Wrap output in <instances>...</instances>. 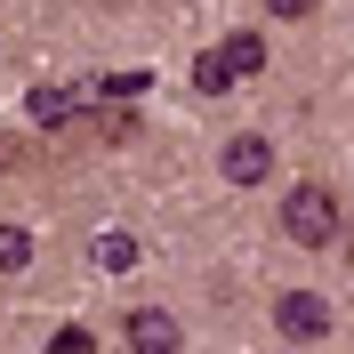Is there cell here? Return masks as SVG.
<instances>
[{"mask_svg": "<svg viewBox=\"0 0 354 354\" xmlns=\"http://www.w3.org/2000/svg\"><path fill=\"white\" fill-rule=\"evenodd\" d=\"M338 225H346V209H338L330 185H290V201H282V234H290L298 250H330Z\"/></svg>", "mask_w": 354, "mask_h": 354, "instance_id": "6da1fadb", "label": "cell"}, {"mask_svg": "<svg viewBox=\"0 0 354 354\" xmlns=\"http://www.w3.org/2000/svg\"><path fill=\"white\" fill-rule=\"evenodd\" d=\"M274 330H282L290 346H322V338L338 330V322H330V298H314V290H282V298H274Z\"/></svg>", "mask_w": 354, "mask_h": 354, "instance_id": "7a4b0ae2", "label": "cell"}, {"mask_svg": "<svg viewBox=\"0 0 354 354\" xmlns=\"http://www.w3.org/2000/svg\"><path fill=\"white\" fill-rule=\"evenodd\" d=\"M225 177H234V185H266V177H274V145H266L258 129L225 137Z\"/></svg>", "mask_w": 354, "mask_h": 354, "instance_id": "3957f363", "label": "cell"}, {"mask_svg": "<svg viewBox=\"0 0 354 354\" xmlns=\"http://www.w3.org/2000/svg\"><path fill=\"white\" fill-rule=\"evenodd\" d=\"M121 330H129V354H177V346H185V330H177V314H161V306L129 314Z\"/></svg>", "mask_w": 354, "mask_h": 354, "instance_id": "277c9868", "label": "cell"}, {"mask_svg": "<svg viewBox=\"0 0 354 354\" xmlns=\"http://www.w3.org/2000/svg\"><path fill=\"white\" fill-rule=\"evenodd\" d=\"M218 57H225V73H234V81H250V73H266V41H258V32H234V41L218 48Z\"/></svg>", "mask_w": 354, "mask_h": 354, "instance_id": "5b68a950", "label": "cell"}, {"mask_svg": "<svg viewBox=\"0 0 354 354\" xmlns=\"http://www.w3.org/2000/svg\"><path fill=\"white\" fill-rule=\"evenodd\" d=\"M88 258H97V274H129V266H137V242H129V234H97Z\"/></svg>", "mask_w": 354, "mask_h": 354, "instance_id": "8992f818", "label": "cell"}, {"mask_svg": "<svg viewBox=\"0 0 354 354\" xmlns=\"http://www.w3.org/2000/svg\"><path fill=\"white\" fill-rule=\"evenodd\" d=\"M194 88H201V97H225V88H234V73H225L218 48H201V57H194Z\"/></svg>", "mask_w": 354, "mask_h": 354, "instance_id": "52a82bcc", "label": "cell"}, {"mask_svg": "<svg viewBox=\"0 0 354 354\" xmlns=\"http://www.w3.org/2000/svg\"><path fill=\"white\" fill-rule=\"evenodd\" d=\"M32 266V234L24 225H0V274H24Z\"/></svg>", "mask_w": 354, "mask_h": 354, "instance_id": "ba28073f", "label": "cell"}, {"mask_svg": "<svg viewBox=\"0 0 354 354\" xmlns=\"http://www.w3.org/2000/svg\"><path fill=\"white\" fill-rule=\"evenodd\" d=\"M65 113H73L65 88H41V97H32V121H65Z\"/></svg>", "mask_w": 354, "mask_h": 354, "instance_id": "9c48e42d", "label": "cell"}, {"mask_svg": "<svg viewBox=\"0 0 354 354\" xmlns=\"http://www.w3.org/2000/svg\"><path fill=\"white\" fill-rule=\"evenodd\" d=\"M322 0H266V17H282V24H306Z\"/></svg>", "mask_w": 354, "mask_h": 354, "instance_id": "30bf717a", "label": "cell"}, {"mask_svg": "<svg viewBox=\"0 0 354 354\" xmlns=\"http://www.w3.org/2000/svg\"><path fill=\"white\" fill-rule=\"evenodd\" d=\"M105 97H145V73H105Z\"/></svg>", "mask_w": 354, "mask_h": 354, "instance_id": "8fae6325", "label": "cell"}, {"mask_svg": "<svg viewBox=\"0 0 354 354\" xmlns=\"http://www.w3.org/2000/svg\"><path fill=\"white\" fill-rule=\"evenodd\" d=\"M0 161H17V145H8V137H0Z\"/></svg>", "mask_w": 354, "mask_h": 354, "instance_id": "7c38bea8", "label": "cell"}]
</instances>
